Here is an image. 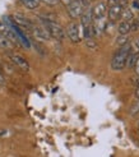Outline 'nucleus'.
Here are the masks:
<instances>
[{
	"mask_svg": "<svg viewBox=\"0 0 139 157\" xmlns=\"http://www.w3.org/2000/svg\"><path fill=\"white\" fill-rule=\"evenodd\" d=\"M13 22L17 25L19 28H22V29H26V31H32V28H33V25H32V22H31L27 17H24L23 14H21V13H15V14H13Z\"/></svg>",
	"mask_w": 139,
	"mask_h": 157,
	"instance_id": "4",
	"label": "nucleus"
},
{
	"mask_svg": "<svg viewBox=\"0 0 139 157\" xmlns=\"http://www.w3.org/2000/svg\"><path fill=\"white\" fill-rule=\"evenodd\" d=\"M130 49H132V45L128 42L124 46H120V49L115 52V55L112 56V60H111V68L114 70H121L125 68L126 56L130 52Z\"/></svg>",
	"mask_w": 139,
	"mask_h": 157,
	"instance_id": "1",
	"label": "nucleus"
},
{
	"mask_svg": "<svg viewBox=\"0 0 139 157\" xmlns=\"http://www.w3.org/2000/svg\"><path fill=\"white\" fill-rule=\"evenodd\" d=\"M137 59H138V54L130 50V52L128 54V56H126V61H125V68H134L135 63H137Z\"/></svg>",
	"mask_w": 139,
	"mask_h": 157,
	"instance_id": "11",
	"label": "nucleus"
},
{
	"mask_svg": "<svg viewBox=\"0 0 139 157\" xmlns=\"http://www.w3.org/2000/svg\"><path fill=\"white\" fill-rule=\"evenodd\" d=\"M106 12H107V6L103 2L97 3L93 9H92V17L93 19H101V18H106Z\"/></svg>",
	"mask_w": 139,
	"mask_h": 157,
	"instance_id": "7",
	"label": "nucleus"
},
{
	"mask_svg": "<svg viewBox=\"0 0 139 157\" xmlns=\"http://www.w3.org/2000/svg\"><path fill=\"white\" fill-rule=\"evenodd\" d=\"M135 97L139 100V86L137 87V90H135Z\"/></svg>",
	"mask_w": 139,
	"mask_h": 157,
	"instance_id": "23",
	"label": "nucleus"
},
{
	"mask_svg": "<svg viewBox=\"0 0 139 157\" xmlns=\"http://www.w3.org/2000/svg\"><path fill=\"white\" fill-rule=\"evenodd\" d=\"M21 3L24 5L27 9H37L38 6H40V4H41V2L40 0H21Z\"/></svg>",
	"mask_w": 139,
	"mask_h": 157,
	"instance_id": "13",
	"label": "nucleus"
},
{
	"mask_svg": "<svg viewBox=\"0 0 139 157\" xmlns=\"http://www.w3.org/2000/svg\"><path fill=\"white\" fill-rule=\"evenodd\" d=\"M66 10H68L69 15H70L73 19H78L83 14L84 8L82 5L81 0H70V2L66 4Z\"/></svg>",
	"mask_w": 139,
	"mask_h": 157,
	"instance_id": "3",
	"label": "nucleus"
},
{
	"mask_svg": "<svg viewBox=\"0 0 139 157\" xmlns=\"http://www.w3.org/2000/svg\"><path fill=\"white\" fill-rule=\"evenodd\" d=\"M128 3H129V0H119V4H120L122 8H125V6L128 5Z\"/></svg>",
	"mask_w": 139,
	"mask_h": 157,
	"instance_id": "21",
	"label": "nucleus"
},
{
	"mask_svg": "<svg viewBox=\"0 0 139 157\" xmlns=\"http://www.w3.org/2000/svg\"><path fill=\"white\" fill-rule=\"evenodd\" d=\"M9 58L12 60V63L14 65H17L19 69H22L23 72H28L29 70V63L22 56V55H18V54H12L9 55Z\"/></svg>",
	"mask_w": 139,
	"mask_h": 157,
	"instance_id": "6",
	"label": "nucleus"
},
{
	"mask_svg": "<svg viewBox=\"0 0 139 157\" xmlns=\"http://www.w3.org/2000/svg\"><path fill=\"white\" fill-rule=\"evenodd\" d=\"M13 46L14 44L6 36H4L3 33H0V49H3V50H10L13 49Z\"/></svg>",
	"mask_w": 139,
	"mask_h": 157,
	"instance_id": "10",
	"label": "nucleus"
},
{
	"mask_svg": "<svg viewBox=\"0 0 139 157\" xmlns=\"http://www.w3.org/2000/svg\"><path fill=\"white\" fill-rule=\"evenodd\" d=\"M121 17L124 18V21L129 22V21H132V19L134 18V15H133V12H132V9H129V8H122Z\"/></svg>",
	"mask_w": 139,
	"mask_h": 157,
	"instance_id": "14",
	"label": "nucleus"
},
{
	"mask_svg": "<svg viewBox=\"0 0 139 157\" xmlns=\"http://www.w3.org/2000/svg\"><path fill=\"white\" fill-rule=\"evenodd\" d=\"M133 8L139 10V2H138V0H134V2H133Z\"/></svg>",
	"mask_w": 139,
	"mask_h": 157,
	"instance_id": "22",
	"label": "nucleus"
},
{
	"mask_svg": "<svg viewBox=\"0 0 139 157\" xmlns=\"http://www.w3.org/2000/svg\"><path fill=\"white\" fill-rule=\"evenodd\" d=\"M42 23H43L45 29L47 31V33L50 35V37H54V38H56V40H64V38L66 37L65 29L60 25H58L55 21H45V19H42Z\"/></svg>",
	"mask_w": 139,
	"mask_h": 157,
	"instance_id": "2",
	"label": "nucleus"
},
{
	"mask_svg": "<svg viewBox=\"0 0 139 157\" xmlns=\"http://www.w3.org/2000/svg\"><path fill=\"white\" fill-rule=\"evenodd\" d=\"M137 21H138V23H139V17H138V19H137Z\"/></svg>",
	"mask_w": 139,
	"mask_h": 157,
	"instance_id": "24",
	"label": "nucleus"
},
{
	"mask_svg": "<svg viewBox=\"0 0 139 157\" xmlns=\"http://www.w3.org/2000/svg\"><path fill=\"white\" fill-rule=\"evenodd\" d=\"M138 147H139V142H138Z\"/></svg>",
	"mask_w": 139,
	"mask_h": 157,
	"instance_id": "25",
	"label": "nucleus"
},
{
	"mask_svg": "<svg viewBox=\"0 0 139 157\" xmlns=\"http://www.w3.org/2000/svg\"><path fill=\"white\" fill-rule=\"evenodd\" d=\"M40 2L46 4V5H49V6H55V5H58L59 0H40Z\"/></svg>",
	"mask_w": 139,
	"mask_h": 157,
	"instance_id": "16",
	"label": "nucleus"
},
{
	"mask_svg": "<svg viewBox=\"0 0 139 157\" xmlns=\"http://www.w3.org/2000/svg\"><path fill=\"white\" fill-rule=\"evenodd\" d=\"M31 32H33L35 37L40 38V40H49V38H50V35L47 33V31L45 29V27L42 28V27H35L33 26V28H32Z\"/></svg>",
	"mask_w": 139,
	"mask_h": 157,
	"instance_id": "9",
	"label": "nucleus"
},
{
	"mask_svg": "<svg viewBox=\"0 0 139 157\" xmlns=\"http://www.w3.org/2000/svg\"><path fill=\"white\" fill-rule=\"evenodd\" d=\"M121 12H122V6H121L120 4L114 5V6H110L107 17H109V19H110L111 22H116L118 19L121 18Z\"/></svg>",
	"mask_w": 139,
	"mask_h": 157,
	"instance_id": "8",
	"label": "nucleus"
},
{
	"mask_svg": "<svg viewBox=\"0 0 139 157\" xmlns=\"http://www.w3.org/2000/svg\"><path fill=\"white\" fill-rule=\"evenodd\" d=\"M109 2V5L110 6H114V5H118L119 4V0H107Z\"/></svg>",
	"mask_w": 139,
	"mask_h": 157,
	"instance_id": "20",
	"label": "nucleus"
},
{
	"mask_svg": "<svg viewBox=\"0 0 139 157\" xmlns=\"http://www.w3.org/2000/svg\"><path fill=\"white\" fill-rule=\"evenodd\" d=\"M138 127H139V125H138Z\"/></svg>",
	"mask_w": 139,
	"mask_h": 157,
	"instance_id": "26",
	"label": "nucleus"
},
{
	"mask_svg": "<svg viewBox=\"0 0 139 157\" xmlns=\"http://www.w3.org/2000/svg\"><path fill=\"white\" fill-rule=\"evenodd\" d=\"M132 51H134V52H137V54H139V37L135 40V42L132 45V49H130Z\"/></svg>",
	"mask_w": 139,
	"mask_h": 157,
	"instance_id": "17",
	"label": "nucleus"
},
{
	"mask_svg": "<svg viewBox=\"0 0 139 157\" xmlns=\"http://www.w3.org/2000/svg\"><path fill=\"white\" fill-rule=\"evenodd\" d=\"M86 44H87L88 48H91V49H96V42L92 40V38H89V40H86Z\"/></svg>",
	"mask_w": 139,
	"mask_h": 157,
	"instance_id": "18",
	"label": "nucleus"
},
{
	"mask_svg": "<svg viewBox=\"0 0 139 157\" xmlns=\"http://www.w3.org/2000/svg\"><path fill=\"white\" fill-rule=\"evenodd\" d=\"M134 69H135L137 75L139 77V56H138V59H137V63H135V65H134Z\"/></svg>",
	"mask_w": 139,
	"mask_h": 157,
	"instance_id": "19",
	"label": "nucleus"
},
{
	"mask_svg": "<svg viewBox=\"0 0 139 157\" xmlns=\"http://www.w3.org/2000/svg\"><path fill=\"white\" fill-rule=\"evenodd\" d=\"M118 32H119V36H128V33L130 32V22L122 21L118 27Z\"/></svg>",
	"mask_w": 139,
	"mask_h": 157,
	"instance_id": "12",
	"label": "nucleus"
},
{
	"mask_svg": "<svg viewBox=\"0 0 139 157\" xmlns=\"http://www.w3.org/2000/svg\"><path fill=\"white\" fill-rule=\"evenodd\" d=\"M128 42H129L128 36H119L118 40H116V44H118L119 46H124V45H126Z\"/></svg>",
	"mask_w": 139,
	"mask_h": 157,
	"instance_id": "15",
	"label": "nucleus"
},
{
	"mask_svg": "<svg viewBox=\"0 0 139 157\" xmlns=\"http://www.w3.org/2000/svg\"><path fill=\"white\" fill-rule=\"evenodd\" d=\"M66 36L70 38V41L74 42V44H78L81 41V31H79V26L77 25L75 22H70L66 27V31H65Z\"/></svg>",
	"mask_w": 139,
	"mask_h": 157,
	"instance_id": "5",
	"label": "nucleus"
}]
</instances>
